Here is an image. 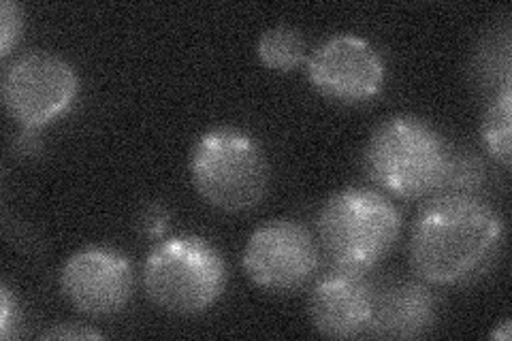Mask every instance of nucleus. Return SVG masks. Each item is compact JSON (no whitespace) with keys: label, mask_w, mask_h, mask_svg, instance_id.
Segmentation results:
<instances>
[{"label":"nucleus","mask_w":512,"mask_h":341,"mask_svg":"<svg viewBox=\"0 0 512 341\" xmlns=\"http://www.w3.org/2000/svg\"><path fill=\"white\" fill-rule=\"evenodd\" d=\"M402 233L397 207L370 188H344L320 207L318 239L333 267L370 271Z\"/></svg>","instance_id":"obj_3"},{"label":"nucleus","mask_w":512,"mask_h":341,"mask_svg":"<svg viewBox=\"0 0 512 341\" xmlns=\"http://www.w3.org/2000/svg\"><path fill=\"white\" fill-rule=\"evenodd\" d=\"M101 337H103V333L84 329V327H75V324L73 327H64V324H60V327L45 331L41 335V339H101Z\"/></svg>","instance_id":"obj_18"},{"label":"nucleus","mask_w":512,"mask_h":341,"mask_svg":"<svg viewBox=\"0 0 512 341\" xmlns=\"http://www.w3.org/2000/svg\"><path fill=\"white\" fill-rule=\"evenodd\" d=\"M491 337H493V339H500V341H508V339H510V322H508V320L502 322L500 329H495V331L491 333Z\"/></svg>","instance_id":"obj_20"},{"label":"nucleus","mask_w":512,"mask_h":341,"mask_svg":"<svg viewBox=\"0 0 512 341\" xmlns=\"http://www.w3.org/2000/svg\"><path fill=\"white\" fill-rule=\"evenodd\" d=\"M504 243V222L478 194H438L412 226L410 261L431 284H463L485 273Z\"/></svg>","instance_id":"obj_1"},{"label":"nucleus","mask_w":512,"mask_h":341,"mask_svg":"<svg viewBox=\"0 0 512 341\" xmlns=\"http://www.w3.org/2000/svg\"><path fill=\"white\" fill-rule=\"evenodd\" d=\"M256 54L271 71H295L306 58V39L293 26H274L261 35Z\"/></svg>","instance_id":"obj_12"},{"label":"nucleus","mask_w":512,"mask_h":341,"mask_svg":"<svg viewBox=\"0 0 512 341\" xmlns=\"http://www.w3.org/2000/svg\"><path fill=\"white\" fill-rule=\"evenodd\" d=\"M451 154L429 122L416 116H393L378 124L367 141L365 169L395 197L421 199L438 192Z\"/></svg>","instance_id":"obj_2"},{"label":"nucleus","mask_w":512,"mask_h":341,"mask_svg":"<svg viewBox=\"0 0 512 341\" xmlns=\"http://www.w3.org/2000/svg\"><path fill=\"white\" fill-rule=\"evenodd\" d=\"M308 77L327 99L355 105L380 94L387 71L370 41L357 35H335L320 43L310 56Z\"/></svg>","instance_id":"obj_8"},{"label":"nucleus","mask_w":512,"mask_h":341,"mask_svg":"<svg viewBox=\"0 0 512 341\" xmlns=\"http://www.w3.org/2000/svg\"><path fill=\"white\" fill-rule=\"evenodd\" d=\"M320 267V250L306 226L293 220H271L256 229L244 248L248 278L271 292H295Z\"/></svg>","instance_id":"obj_7"},{"label":"nucleus","mask_w":512,"mask_h":341,"mask_svg":"<svg viewBox=\"0 0 512 341\" xmlns=\"http://www.w3.org/2000/svg\"><path fill=\"white\" fill-rule=\"evenodd\" d=\"M79 79L71 64L50 52H26L3 75V103L24 128L56 122L75 103Z\"/></svg>","instance_id":"obj_6"},{"label":"nucleus","mask_w":512,"mask_h":341,"mask_svg":"<svg viewBox=\"0 0 512 341\" xmlns=\"http://www.w3.org/2000/svg\"><path fill=\"white\" fill-rule=\"evenodd\" d=\"M167 220H169V211L163 205H156L154 203V205H150L146 209V214L141 216V226H143V231H146L148 235L158 237L160 233L165 231Z\"/></svg>","instance_id":"obj_16"},{"label":"nucleus","mask_w":512,"mask_h":341,"mask_svg":"<svg viewBox=\"0 0 512 341\" xmlns=\"http://www.w3.org/2000/svg\"><path fill=\"white\" fill-rule=\"evenodd\" d=\"M60 288L82 314H118L133 295V267L114 248L88 246L71 254L62 265Z\"/></svg>","instance_id":"obj_9"},{"label":"nucleus","mask_w":512,"mask_h":341,"mask_svg":"<svg viewBox=\"0 0 512 341\" xmlns=\"http://www.w3.org/2000/svg\"><path fill=\"white\" fill-rule=\"evenodd\" d=\"M485 182V167L472 154H451L438 194H476Z\"/></svg>","instance_id":"obj_14"},{"label":"nucleus","mask_w":512,"mask_h":341,"mask_svg":"<svg viewBox=\"0 0 512 341\" xmlns=\"http://www.w3.org/2000/svg\"><path fill=\"white\" fill-rule=\"evenodd\" d=\"M227 263L218 248L197 235H178L154 246L143 265V286L160 310L195 316L220 299Z\"/></svg>","instance_id":"obj_4"},{"label":"nucleus","mask_w":512,"mask_h":341,"mask_svg":"<svg viewBox=\"0 0 512 341\" xmlns=\"http://www.w3.org/2000/svg\"><path fill=\"white\" fill-rule=\"evenodd\" d=\"M24 32V11L18 3L3 0L0 5V56L7 58Z\"/></svg>","instance_id":"obj_15"},{"label":"nucleus","mask_w":512,"mask_h":341,"mask_svg":"<svg viewBox=\"0 0 512 341\" xmlns=\"http://www.w3.org/2000/svg\"><path fill=\"white\" fill-rule=\"evenodd\" d=\"M190 175L201 197L227 214L259 205L269 184L261 145L252 135L231 126L212 128L197 141Z\"/></svg>","instance_id":"obj_5"},{"label":"nucleus","mask_w":512,"mask_h":341,"mask_svg":"<svg viewBox=\"0 0 512 341\" xmlns=\"http://www.w3.org/2000/svg\"><path fill=\"white\" fill-rule=\"evenodd\" d=\"M32 131H35V128H28V133H24L18 139V150L22 154H37L41 150V141L37 139V135H32Z\"/></svg>","instance_id":"obj_19"},{"label":"nucleus","mask_w":512,"mask_h":341,"mask_svg":"<svg viewBox=\"0 0 512 341\" xmlns=\"http://www.w3.org/2000/svg\"><path fill=\"white\" fill-rule=\"evenodd\" d=\"M13 314H15V301L11 297V290L7 286L0 288V337L9 339L13 329Z\"/></svg>","instance_id":"obj_17"},{"label":"nucleus","mask_w":512,"mask_h":341,"mask_svg":"<svg viewBox=\"0 0 512 341\" xmlns=\"http://www.w3.org/2000/svg\"><path fill=\"white\" fill-rule=\"evenodd\" d=\"M510 111H512V92H510V79H508L502 84V90L495 94V99L491 101L483 120L485 148L504 169L510 167Z\"/></svg>","instance_id":"obj_13"},{"label":"nucleus","mask_w":512,"mask_h":341,"mask_svg":"<svg viewBox=\"0 0 512 341\" xmlns=\"http://www.w3.org/2000/svg\"><path fill=\"white\" fill-rule=\"evenodd\" d=\"M374 301L376 290L365 273L333 267L312 290L310 318L320 335L352 339L370 329Z\"/></svg>","instance_id":"obj_10"},{"label":"nucleus","mask_w":512,"mask_h":341,"mask_svg":"<svg viewBox=\"0 0 512 341\" xmlns=\"http://www.w3.org/2000/svg\"><path fill=\"white\" fill-rule=\"evenodd\" d=\"M434 320V295L419 282L395 280L376 292L367 333L378 339H414L425 335Z\"/></svg>","instance_id":"obj_11"}]
</instances>
